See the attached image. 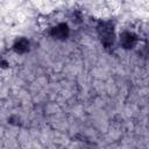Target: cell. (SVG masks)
Listing matches in <instances>:
<instances>
[{
    "label": "cell",
    "mask_w": 149,
    "mask_h": 149,
    "mask_svg": "<svg viewBox=\"0 0 149 149\" xmlns=\"http://www.w3.org/2000/svg\"><path fill=\"white\" fill-rule=\"evenodd\" d=\"M66 27L65 26H58V27H55L54 29V35L56 37H65L66 36Z\"/></svg>",
    "instance_id": "6da1fadb"
},
{
    "label": "cell",
    "mask_w": 149,
    "mask_h": 149,
    "mask_svg": "<svg viewBox=\"0 0 149 149\" xmlns=\"http://www.w3.org/2000/svg\"><path fill=\"white\" fill-rule=\"evenodd\" d=\"M122 44L125 47H130L133 44V36L130 34H125L122 37Z\"/></svg>",
    "instance_id": "3957f363"
},
{
    "label": "cell",
    "mask_w": 149,
    "mask_h": 149,
    "mask_svg": "<svg viewBox=\"0 0 149 149\" xmlns=\"http://www.w3.org/2000/svg\"><path fill=\"white\" fill-rule=\"evenodd\" d=\"M27 48H28V42H27L26 40H20V41L15 44V50H16L17 52H23V51L27 50Z\"/></svg>",
    "instance_id": "7a4b0ae2"
}]
</instances>
